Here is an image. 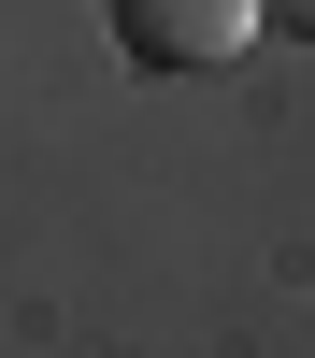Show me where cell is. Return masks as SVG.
I'll return each instance as SVG.
<instances>
[{"label":"cell","mask_w":315,"mask_h":358,"mask_svg":"<svg viewBox=\"0 0 315 358\" xmlns=\"http://www.w3.org/2000/svg\"><path fill=\"white\" fill-rule=\"evenodd\" d=\"M101 29L129 72H229L258 43V0H101Z\"/></svg>","instance_id":"1"},{"label":"cell","mask_w":315,"mask_h":358,"mask_svg":"<svg viewBox=\"0 0 315 358\" xmlns=\"http://www.w3.org/2000/svg\"><path fill=\"white\" fill-rule=\"evenodd\" d=\"M258 15H286V29H315V0H258Z\"/></svg>","instance_id":"2"}]
</instances>
